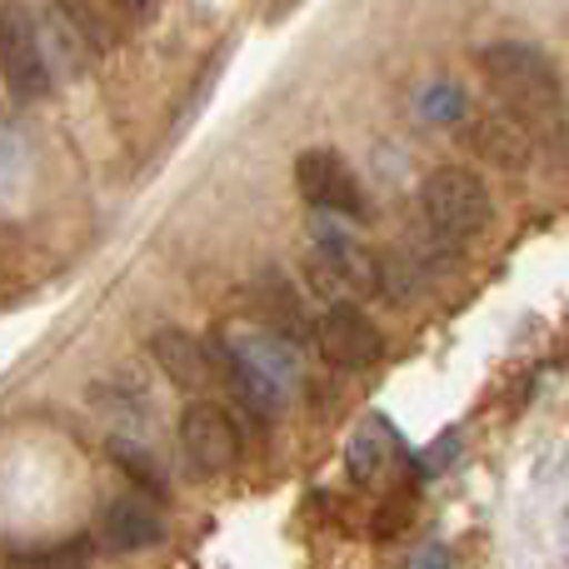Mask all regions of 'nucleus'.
Returning a JSON list of instances; mask_svg holds the SVG:
<instances>
[{
    "label": "nucleus",
    "mask_w": 569,
    "mask_h": 569,
    "mask_svg": "<svg viewBox=\"0 0 569 569\" xmlns=\"http://www.w3.org/2000/svg\"><path fill=\"white\" fill-rule=\"evenodd\" d=\"M480 76L510 116H545V110L560 106V90H565L555 60L540 46H525V40H495V46H485Z\"/></svg>",
    "instance_id": "nucleus-1"
},
{
    "label": "nucleus",
    "mask_w": 569,
    "mask_h": 569,
    "mask_svg": "<svg viewBox=\"0 0 569 569\" xmlns=\"http://www.w3.org/2000/svg\"><path fill=\"white\" fill-rule=\"evenodd\" d=\"M226 360V380L236 385V395L256 415H270L284 405V395L295 390V345L276 340V335H230L220 345Z\"/></svg>",
    "instance_id": "nucleus-2"
},
{
    "label": "nucleus",
    "mask_w": 569,
    "mask_h": 569,
    "mask_svg": "<svg viewBox=\"0 0 569 569\" xmlns=\"http://www.w3.org/2000/svg\"><path fill=\"white\" fill-rule=\"evenodd\" d=\"M420 216L430 226L435 240L445 246H460V240L480 236L495 216V200L485 190V180L465 166H445V170H430L420 186Z\"/></svg>",
    "instance_id": "nucleus-3"
},
{
    "label": "nucleus",
    "mask_w": 569,
    "mask_h": 569,
    "mask_svg": "<svg viewBox=\"0 0 569 569\" xmlns=\"http://www.w3.org/2000/svg\"><path fill=\"white\" fill-rule=\"evenodd\" d=\"M0 60H6V86L16 100H40L50 96V60L40 46V26L20 0H6L0 10Z\"/></svg>",
    "instance_id": "nucleus-4"
},
{
    "label": "nucleus",
    "mask_w": 569,
    "mask_h": 569,
    "mask_svg": "<svg viewBox=\"0 0 569 569\" xmlns=\"http://www.w3.org/2000/svg\"><path fill=\"white\" fill-rule=\"evenodd\" d=\"M295 186L310 200V210H325V216H345V220H365L370 216V200H365L355 170L345 166L335 150L315 146L295 160Z\"/></svg>",
    "instance_id": "nucleus-5"
},
{
    "label": "nucleus",
    "mask_w": 569,
    "mask_h": 569,
    "mask_svg": "<svg viewBox=\"0 0 569 569\" xmlns=\"http://www.w3.org/2000/svg\"><path fill=\"white\" fill-rule=\"evenodd\" d=\"M315 345H320L325 365L335 370H365L385 355V335L375 330V320L360 310V305L340 300L320 315V330H315Z\"/></svg>",
    "instance_id": "nucleus-6"
},
{
    "label": "nucleus",
    "mask_w": 569,
    "mask_h": 569,
    "mask_svg": "<svg viewBox=\"0 0 569 569\" xmlns=\"http://www.w3.org/2000/svg\"><path fill=\"white\" fill-rule=\"evenodd\" d=\"M180 450L200 475H226L240 460V430L216 400H196L180 415Z\"/></svg>",
    "instance_id": "nucleus-7"
},
{
    "label": "nucleus",
    "mask_w": 569,
    "mask_h": 569,
    "mask_svg": "<svg viewBox=\"0 0 569 569\" xmlns=\"http://www.w3.org/2000/svg\"><path fill=\"white\" fill-rule=\"evenodd\" d=\"M250 305H256L266 335H276L284 345H305V340H315V330H320V325H310V315H305L300 290H295L290 276L276 266H266L256 280H250Z\"/></svg>",
    "instance_id": "nucleus-8"
},
{
    "label": "nucleus",
    "mask_w": 569,
    "mask_h": 569,
    "mask_svg": "<svg viewBox=\"0 0 569 569\" xmlns=\"http://www.w3.org/2000/svg\"><path fill=\"white\" fill-rule=\"evenodd\" d=\"M166 540V520L156 515V505L136 500V495H120L100 510V545L116 555H140V550H156Z\"/></svg>",
    "instance_id": "nucleus-9"
},
{
    "label": "nucleus",
    "mask_w": 569,
    "mask_h": 569,
    "mask_svg": "<svg viewBox=\"0 0 569 569\" xmlns=\"http://www.w3.org/2000/svg\"><path fill=\"white\" fill-rule=\"evenodd\" d=\"M150 355H156V365L166 370V380L180 385L186 395H206L210 385H216V365H210L206 345H200L196 335L156 330V335H150Z\"/></svg>",
    "instance_id": "nucleus-10"
},
{
    "label": "nucleus",
    "mask_w": 569,
    "mask_h": 569,
    "mask_svg": "<svg viewBox=\"0 0 569 569\" xmlns=\"http://www.w3.org/2000/svg\"><path fill=\"white\" fill-rule=\"evenodd\" d=\"M470 140L495 166H525V160H530V136H525V126L510 110H500V116H490V120H475Z\"/></svg>",
    "instance_id": "nucleus-11"
},
{
    "label": "nucleus",
    "mask_w": 569,
    "mask_h": 569,
    "mask_svg": "<svg viewBox=\"0 0 569 569\" xmlns=\"http://www.w3.org/2000/svg\"><path fill=\"white\" fill-rule=\"evenodd\" d=\"M345 465H350V480L370 485L385 475V465H390V440H385V420H370L365 430H355L350 450H345Z\"/></svg>",
    "instance_id": "nucleus-12"
},
{
    "label": "nucleus",
    "mask_w": 569,
    "mask_h": 569,
    "mask_svg": "<svg viewBox=\"0 0 569 569\" xmlns=\"http://www.w3.org/2000/svg\"><path fill=\"white\" fill-rule=\"evenodd\" d=\"M420 116L430 126H455V120L470 116V100H465V90L455 80H435V86L420 90Z\"/></svg>",
    "instance_id": "nucleus-13"
},
{
    "label": "nucleus",
    "mask_w": 569,
    "mask_h": 569,
    "mask_svg": "<svg viewBox=\"0 0 569 569\" xmlns=\"http://www.w3.org/2000/svg\"><path fill=\"white\" fill-rule=\"evenodd\" d=\"M110 455H116V465L130 475V480H140L146 490H156V495H166V475H160V465L150 460L146 450H136V445L116 440V445H110Z\"/></svg>",
    "instance_id": "nucleus-14"
},
{
    "label": "nucleus",
    "mask_w": 569,
    "mask_h": 569,
    "mask_svg": "<svg viewBox=\"0 0 569 569\" xmlns=\"http://www.w3.org/2000/svg\"><path fill=\"white\" fill-rule=\"evenodd\" d=\"M26 569H86L90 565V540H60L50 550H36L30 560H16Z\"/></svg>",
    "instance_id": "nucleus-15"
},
{
    "label": "nucleus",
    "mask_w": 569,
    "mask_h": 569,
    "mask_svg": "<svg viewBox=\"0 0 569 569\" xmlns=\"http://www.w3.org/2000/svg\"><path fill=\"white\" fill-rule=\"evenodd\" d=\"M106 6H110V16L130 20V26H140V20L156 16V0H106Z\"/></svg>",
    "instance_id": "nucleus-16"
},
{
    "label": "nucleus",
    "mask_w": 569,
    "mask_h": 569,
    "mask_svg": "<svg viewBox=\"0 0 569 569\" xmlns=\"http://www.w3.org/2000/svg\"><path fill=\"white\" fill-rule=\"evenodd\" d=\"M455 450H460V440H455V435H445V440H440V450H435V445H430V450L420 455V475H440V470H445V460H450Z\"/></svg>",
    "instance_id": "nucleus-17"
},
{
    "label": "nucleus",
    "mask_w": 569,
    "mask_h": 569,
    "mask_svg": "<svg viewBox=\"0 0 569 569\" xmlns=\"http://www.w3.org/2000/svg\"><path fill=\"white\" fill-rule=\"evenodd\" d=\"M410 569H455V560L445 545H425L420 555H410Z\"/></svg>",
    "instance_id": "nucleus-18"
}]
</instances>
